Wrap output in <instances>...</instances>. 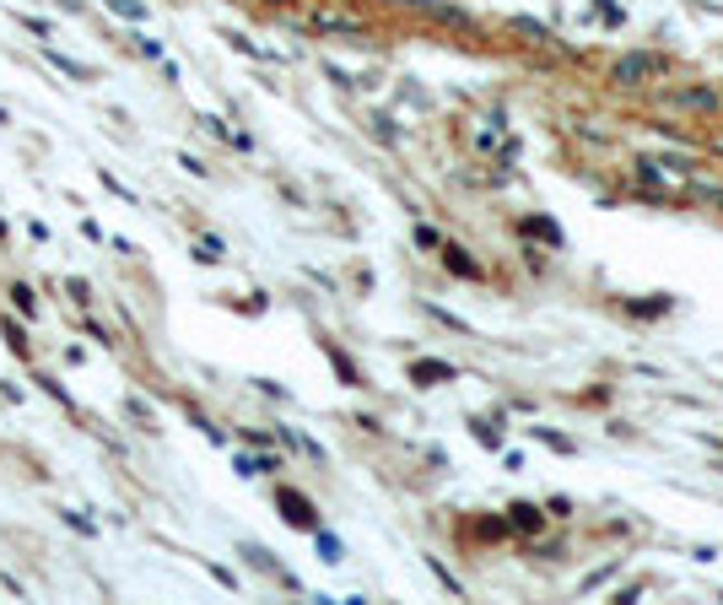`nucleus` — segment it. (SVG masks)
<instances>
[{
  "label": "nucleus",
  "instance_id": "obj_1",
  "mask_svg": "<svg viewBox=\"0 0 723 605\" xmlns=\"http://www.w3.org/2000/svg\"><path fill=\"white\" fill-rule=\"evenodd\" d=\"M654 71H658L654 55H621L616 60V81H626V87H643Z\"/></svg>",
  "mask_w": 723,
  "mask_h": 605
},
{
  "label": "nucleus",
  "instance_id": "obj_2",
  "mask_svg": "<svg viewBox=\"0 0 723 605\" xmlns=\"http://www.w3.org/2000/svg\"><path fill=\"white\" fill-rule=\"evenodd\" d=\"M514 525H518V530H540V514L524 502V508H514Z\"/></svg>",
  "mask_w": 723,
  "mask_h": 605
},
{
  "label": "nucleus",
  "instance_id": "obj_3",
  "mask_svg": "<svg viewBox=\"0 0 723 605\" xmlns=\"http://www.w3.org/2000/svg\"><path fill=\"white\" fill-rule=\"evenodd\" d=\"M681 108H713V92H675Z\"/></svg>",
  "mask_w": 723,
  "mask_h": 605
}]
</instances>
